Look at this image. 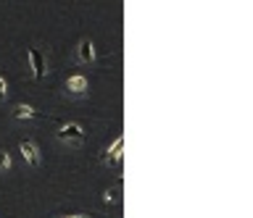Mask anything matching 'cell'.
<instances>
[{
  "mask_svg": "<svg viewBox=\"0 0 253 218\" xmlns=\"http://www.w3.org/2000/svg\"><path fill=\"white\" fill-rule=\"evenodd\" d=\"M55 137H58L61 142L71 145V147H79L84 142V131H82V126H77V124H63V126L55 131Z\"/></svg>",
  "mask_w": 253,
  "mask_h": 218,
  "instance_id": "obj_1",
  "label": "cell"
},
{
  "mask_svg": "<svg viewBox=\"0 0 253 218\" xmlns=\"http://www.w3.org/2000/svg\"><path fill=\"white\" fill-rule=\"evenodd\" d=\"M66 92L71 97H84L87 92H90V82H87V76H82V74L69 76V79H66Z\"/></svg>",
  "mask_w": 253,
  "mask_h": 218,
  "instance_id": "obj_2",
  "label": "cell"
},
{
  "mask_svg": "<svg viewBox=\"0 0 253 218\" xmlns=\"http://www.w3.org/2000/svg\"><path fill=\"white\" fill-rule=\"evenodd\" d=\"M29 63H32V74H35V79L40 82L47 71V63H45V53L40 48H29Z\"/></svg>",
  "mask_w": 253,
  "mask_h": 218,
  "instance_id": "obj_3",
  "label": "cell"
},
{
  "mask_svg": "<svg viewBox=\"0 0 253 218\" xmlns=\"http://www.w3.org/2000/svg\"><path fill=\"white\" fill-rule=\"evenodd\" d=\"M19 150H21V155H24V160H27L29 168H37L40 166V150H37V145L32 142V139H21Z\"/></svg>",
  "mask_w": 253,
  "mask_h": 218,
  "instance_id": "obj_4",
  "label": "cell"
},
{
  "mask_svg": "<svg viewBox=\"0 0 253 218\" xmlns=\"http://www.w3.org/2000/svg\"><path fill=\"white\" fill-rule=\"evenodd\" d=\"M122 150H124V137H116L114 145L103 153V163H108V166H119V160H122Z\"/></svg>",
  "mask_w": 253,
  "mask_h": 218,
  "instance_id": "obj_5",
  "label": "cell"
},
{
  "mask_svg": "<svg viewBox=\"0 0 253 218\" xmlns=\"http://www.w3.org/2000/svg\"><path fill=\"white\" fill-rule=\"evenodd\" d=\"M77 61H79V63H92V61H95V48H92L90 40H79V45H77Z\"/></svg>",
  "mask_w": 253,
  "mask_h": 218,
  "instance_id": "obj_6",
  "label": "cell"
},
{
  "mask_svg": "<svg viewBox=\"0 0 253 218\" xmlns=\"http://www.w3.org/2000/svg\"><path fill=\"white\" fill-rule=\"evenodd\" d=\"M11 113H13V119H27V121H29V119H37V116H40L32 105H24V103H21V105H16Z\"/></svg>",
  "mask_w": 253,
  "mask_h": 218,
  "instance_id": "obj_7",
  "label": "cell"
},
{
  "mask_svg": "<svg viewBox=\"0 0 253 218\" xmlns=\"http://www.w3.org/2000/svg\"><path fill=\"white\" fill-rule=\"evenodd\" d=\"M119 194H122V182H119L114 189H106V202L108 205H114V202H119Z\"/></svg>",
  "mask_w": 253,
  "mask_h": 218,
  "instance_id": "obj_8",
  "label": "cell"
},
{
  "mask_svg": "<svg viewBox=\"0 0 253 218\" xmlns=\"http://www.w3.org/2000/svg\"><path fill=\"white\" fill-rule=\"evenodd\" d=\"M8 168H11V155L5 150H0V171H8Z\"/></svg>",
  "mask_w": 253,
  "mask_h": 218,
  "instance_id": "obj_9",
  "label": "cell"
},
{
  "mask_svg": "<svg viewBox=\"0 0 253 218\" xmlns=\"http://www.w3.org/2000/svg\"><path fill=\"white\" fill-rule=\"evenodd\" d=\"M8 97V84H5V79L0 76V100H5Z\"/></svg>",
  "mask_w": 253,
  "mask_h": 218,
  "instance_id": "obj_10",
  "label": "cell"
},
{
  "mask_svg": "<svg viewBox=\"0 0 253 218\" xmlns=\"http://www.w3.org/2000/svg\"><path fill=\"white\" fill-rule=\"evenodd\" d=\"M66 218H90V216H66Z\"/></svg>",
  "mask_w": 253,
  "mask_h": 218,
  "instance_id": "obj_11",
  "label": "cell"
}]
</instances>
